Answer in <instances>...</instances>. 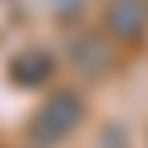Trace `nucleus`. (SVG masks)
Segmentation results:
<instances>
[{"label":"nucleus","mask_w":148,"mask_h":148,"mask_svg":"<svg viewBox=\"0 0 148 148\" xmlns=\"http://www.w3.org/2000/svg\"><path fill=\"white\" fill-rule=\"evenodd\" d=\"M81 121H85L81 94L58 90V94H49V99L32 112V121H27V144L32 148H58V144H67V139L76 135Z\"/></svg>","instance_id":"obj_1"},{"label":"nucleus","mask_w":148,"mask_h":148,"mask_svg":"<svg viewBox=\"0 0 148 148\" xmlns=\"http://www.w3.org/2000/svg\"><path fill=\"white\" fill-rule=\"evenodd\" d=\"M49 72H54V58L45 54V49H23V54L9 58V81L23 85V90H36V85L49 81Z\"/></svg>","instance_id":"obj_2"},{"label":"nucleus","mask_w":148,"mask_h":148,"mask_svg":"<svg viewBox=\"0 0 148 148\" xmlns=\"http://www.w3.org/2000/svg\"><path fill=\"white\" fill-rule=\"evenodd\" d=\"M144 27H148V0H112V9H108V32L112 36L130 40Z\"/></svg>","instance_id":"obj_3"}]
</instances>
